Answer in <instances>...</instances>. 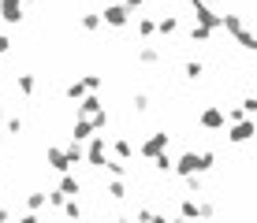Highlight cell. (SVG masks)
<instances>
[{
  "label": "cell",
  "instance_id": "1",
  "mask_svg": "<svg viewBox=\"0 0 257 223\" xmlns=\"http://www.w3.org/2000/svg\"><path fill=\"white\" fill-rule=\"evenodd\" d=\"M82 160H86V164H93V167H101L104 160H108V138H104L101 130L86 138V145H82Z\"/></svg>",
  "mask_w": 257,
  "mask_h": 223
},
{
  "label": "cell",
  "instance_id": "2",
  "mask_svg": "<svg viewBox=\"0 0 257 223\" xmlns=\"http://www.w3.org/2000/svg\"><path fill=\"white\" fill-rule=\"evenodd\" d=\"M168 141H172V134H168V130H153L146 141H138V156L142 160H153L157 153H164V149H168Z\"/></svg>",
  "mask_w": 257,
  "mask_h": 223
},
{
  "label": "cell",
  "instance_id": "3",
  "mask_svg": "<svg viewBox=\"0 0 257 223\" xmlns=\"http://www.w3.org/2000/svg\"><path fill=\"white\" fill-rule=\"evenodd\" d=\"M253 134H257V119H253V115H246V119H235V123H231V130H227V141H235V145H246Z\"/></svg>",
  "mask_w": 257,
  "mask_h": 223
},
{
  "label": "cell",
  "instance_id": "4",
  "mask_svg": "<svg viewBox=\"0 0 257 223\" xmlns=\"http://www.w3.org/2000/svg\"><path fill=\"white\" fill-rule=\"evenodd\" d=\"M198 123H201L205 130H224V127H227L224 108H220V104H205V108L198 112Z\"/></svg>",
  "mask_w": 257,
  "mask_h": 223
},
{
  "label": "cell",
  "instance_id": "5",
  "mask_svg": "<svg viewBox=\"0 0 257 223\" xmlns=\"http://www.w3.org/2000/svg\"><path fill=\"white\" fill-rule=\"evenodd\" d=\"M101 23H104V26H112V30H119V26H127V23H131V12H127L123 4H104Z\"/></svg>",
  "mask_w": 257,
  "mask_h": 223
},
{
  "label": "cell",
  "instance_id": "6",
  "mask_svg": "<svg viewBox=\"0 0 257 223\" xmlns=\"http://www.w3.org/2000/svg\"><path fill=\"white\" fill-rule=\"evenodd\" d=\"M190 12H194V23L216 30V15H220V12H212V4H205V0H190Z\"/></svg>",
  "mask_w": 257,
  "mask_h": 223
},
{
  "label": "cell",
  "instance_id": "7",
  "mask_svg": "<svg viewBox=\"0 0 257 223\" xmlns=\"http://www.w3.org/2000/svg\"><path fill=\"white\" fill-rule=\"evenodd\" d=\"M23 0H0V19H4L8 26H19L23 23Z\"/></svg>",
  "mask_w": 257,
  "mask_h": 223
},
{
  "label": "cell",
  "instance_id": "8",
  "mask_svg": "<svg viewBox=\"0 0 257 223\" xmlns=\"http://www.w3.org/2000/svg\"><path fill=\"white\" fill-rule=\"evenodd\" d=\"M198 171V153H183L179 160H172V175L175 178H183V175H194ZM201 175V171H198Z\"/></svg>",
  "mask_w": 257,
  "mask_h": 223
},
{
  "label": "cell",
  "instance_id": "9",
  "mask_svg": "<svg viewBox=\"0 0 257 223\" xmlns=\"http://www.w3.org/2000/svg\"><path fill=\"white\" fill-rule=\"evenodd\" d=\"M45 164L52 167V171H71V164H67V153H64V145H49V153H45Z\"/></svg>",
  "mask_w": 257,
  "mask_h": 223
},
{
  "label": "cell",
  "instance_id": "10",
  "mask_svg": "<svg viewBox=\"0 0 257 223\" xmlns=\"http://www.w3.org/2000/svg\"><path fill=\"white\" fill-rule=\"evenodd\" d=\"M161 60H164V49H161V45H138V64L157 67Z\"/></svg>",
  "mask_w": 257,
  "mask_h": 223
},
{
  "label": "cell",
  "instance_id": "11",
  "mask_svg": "<svg viewBox=\"0 0 257 223\" xmlns=\"http://www.w3.org/2000/svg\"><path fill=\"white\" fill-rule=\"evenodd\" d=\"M90 134H97V130H93V123H90V115H78V119L71 123V138H75V141H86Z\"/></svg>",
  "mask_w": 257,
  "mask_h": 223
},
{
  "label": "cell",
  "instance_id": "12",
  "mask_svg": "<svg viewBox=\"0 0 257 223\" xmlns=\"http://www.w3.org/2000/svg\"><path fill=\"white\" fill-rule=\"evenodd\" d=\"M64 197H78L82 193V182H78V175H71V171H64V178H60V186H56Z\"/></svg>",
  "mask_w": 257,
  "mask_h": 223
},
{
  "label": "cell",
  "instance_id": "13",
  "mask_svg": "<svg viewBox=\"0 0 257 223\" xmlns=\"http://www.w3.org/2000/svg\"><path fill=\"white\" fill-rule=\"evenodd\" d=\"M15 86H19V93H23V97H34V93H38V78H34L30 71L15 75Z\"/></svg>",
  "mask_w": 257,
  "mask_h": 223
},
{
  "label": "cell",
  "instance_id": "14",
  "mask_svg": "<svg viewBox=\"0 0 257 223\" xmlns=\"http://www.w3.org/2000/svg\"><path fill=\"white\" fill-rule=\"evenodd\" d=\"M238 26H246V23H242V15H235V12H227V15H216V30H227V34H235Z\"/></svg>",
  "mask_w": 257,
  "mask_h": 223
},
{
  "label": "cell",
  "instance_id": "15",
  "mask_svg": "<svg viewBox=\"0 0 257 223\" xmlns=\"http://www.w3.org/2000/svg\"><path fill=\"white\" fill-rule=\"evenodd\" d=\"M78 26H82V30L86 34H97V30H101V12H82V15H78Z\"/></svg>",
  "mask_w": 257,
  "mask_h": 223
},
{
  "label": "cell",
  "instance_id": "16",
  "mask_svg": "<svg viewBox=\"0 0 257 223\" xmlns=\"http://www.w3.org/2000/svg\"><path fill=\"white\" fill-rule=\"evenodd\" d=\"M183 186H187L190 197H201V193H205V178H201L198 171H194V175H183Z\"/></svg>",
  "mask_w": 257,
  "mask_h": 223
},
{
  "label": "cell",
  "instance_id": "17",
  "mask_svg": "<svg viewBox=\"0 0 257 223\" xmlns=\"http://www.w3.org/2000/svg\"><path fill=\"white\" fill-rule=\"evenodd\" d=\"M231 38L238 41V49H242V52H253V49H257V38H253L250 30H246V26H238V30L231 34Z\"/></svg>",
  "mask_w": 257,
  "mask_h": 223
},
{
  "label": "cell",
  "instance_id": "18",
  "mask_svg": "<svg viewBox=\"0 0 257 223\" xmlns=\"http://www.w3.org/2000/svg\"><path fill=\"white\" fill-rule=\"evenodd\" d=\"M157 34H164V38L179 34V19H175V15H164V19H157Z\"/></svg>",
  "mask_w": 257,
  "mask_h": 223
},
{
  "label": "cell",
  "instance_id": "19",
  "mask_svg": "<svg viewBox=\"0 0 257 223\" xmlns=\"http://www.w3.org/2000/svg\"><path fill=\"white\" fill-rule=\"evenodd\" d=\"M64 153H67V164H71V167H75V164H82V141H75V138H71L67 145H64Z\"/></svg>",
  "mask_w": 257,
  "mask_h": 223
},
{
  "label": "cell",
  "instance_id": "20",
  "mask_svg": "<svg viewBox=\"0 0 257 223\" xmlns=\"http://www.w3.org/2000/svg\"><path fill=\"white\" fill-rule=\"evenodd\" d=\"M101 167H104L108 175H116V178H123V175H127V160H119V156H116V160H104Z\"/></svg>",
  "mask_w": 257,
  "mask_h": 223
},
{
  "label": "cell",
  "instance_id": "21",
  "mask_svg": "<svg viewBox=\"0 0 257 223\" xmlns=\"http://www.w3.org/2000/svg\"><path fill=\"white\" fill-rule=\"evenodd\" d=\"M183 75H187L190 82H201V75H205V64H201V60H190V64L183 67Z\"/></svg>",
  "mask_w": 257,
  "mask_h": 223
},
{
  "label": "cell",
  "instance_id": "22",
  "mask_svg": "<svg viewBox=\"0 0 257 223\" xmlns=\"http://www.w3.org/2000/svg\"><path fill=\"white\" fill-rule=\"evenodd\" d=\"M86 93H90V89H86L82 78H75V82H71V86L64 89V97H67V101H78V97H86Z\"/></svg>",
  "mask_w": 257,
  "mask_h": 223
},
{
  "label": "cell",
  "instance_id": "23",
  "mask_svg": "<svg viewBox=\"0 0 257 223\" xmlns=\"http://www.w3.org/2000/svg\"><path fill=\"white\" fill-rule=\"evenodd\" d=\"M179 216H183V219H198V197H183Z\"/></svg>",
  "mask_w": 257,
  "mask_h": 223
},
{
  "label": "cell",
  "instance_id": "24",
  "mask_svg": "<svg viewBox=\"0 0 257 223\" xmlns=\"http://www.w3.org/2000/svg\"><path fill=\"white\" fill-rule=\"evenodd\" d=\"M41 208H45V193H41V190L26 193V212H41Z\"/></svg>",
  "mask_w": 257,
  "mask_h": 223
},
{
  "label": "cell",
  "instance_id": "25",
  "mask_svg": "<svg viewBox=\"0 0 257 223\" xmlns=\"http://www.w3.org/2000/svg\"><path fill=\"white\" fill-rule=\"evenodd\" d=\"M108 197H112V201H123V197H127V186H123V178L112 175V182H108Z\"/></svg>",
  "mask_w": 257,
  "mask_h": 223
},
{
  "label": "cell",
  "instance_id": "26",
  "mask_svg": "<svg viewBox=\"0 0 257 223\" xmlns=\"http://www.w3.org/2000/svg\"><path fill=\"white\" fill-rule=\"evenodd\" d=\"M153 34H157V19L142 15V19H138V38H153Z\"/></svg>",
  "mask_w": 257,
  "mask_h": 223
},
{
  "label": "cell",
  "instance_id": "27",
  "mask_svg": "<svg viewBox=\"0 0 257 223\" xmlns=\"http://www.w3.org/2000/svg\"><path fill=\"white\" fill-rule=\"evenodd\" d=\"M112 153H116L119 160H131V153H135V149H131L127 138H116V141H112Z\"/></svg>",
  "mask_w": 257,
  "mask_h": 223
},
{
  "label": "cell",
  "instance_id": "28",
  "mask_svg": "<svg viewBox=\"0 0 257 223\" xmlns=\"http://www.w3.org/2000/svg\"><path fill=\"white\" fill-rule=\"evenodd\" d=\"M153 167H157L161 175H168V171H172V156H168V149H164V153H157V156H153Z\"/></svg>",
  "mask_w": 257,
  "mask_h": 223
},
{
  "label": "cell",
  "instance_id": "29",
  "mask_svg": "<svg viewBox=\"0 0 257 223\" xmlns=\"http://www.w3.org/2000/svg\"><path fill=\"white\" fill-rule=\"evenodd\" d=\"M216 167V153H198V171L205 175V171H212Z\"/></svg>",
  "mask_w": 257,
  "mask_h": 223
},
{
  "label": "cell",
  "instance_id": "30",
  "mask_svg": "<svg viewBox=\"0 0 257 223\" xmlns=\"http://www.w3.org/2000/svg\"><path fill=\"white\" fill-rule=\"evenodd\" d=\"M216 30H209V26H201V23H194V30H190V41H209Z\"/></svg>",
  "mask_w": 257,
  "mask_h": 223
},
{
  "label": "cell",
  "instance_id": "31",
  "mask_svg": "<svg viewBox=\"0 0 257 223\" xmlns=\"http://www.w3.org/2000/svg\"><path fill=\"white\" fill-rule=\"evenodd\" d=\"M23 127H26V123L19 119V115H12V119H4V130H8V134H15V138H19V134H23Z\"/></svg>",
  "mask_w": 257,
  "mask_h": 223
},
{
  "label": "cell",
  "instance_id": "32",
  "mask_svg": "<svg viewBox=\"0 0 257 223\" xmlns=\"http://www.w3.org/2000/svg\"><path fill=\"white\" fill-rule=\"evenodd\" d=\"M238 108H242L246 115H257V97H253V93H246V97H242V104H238Z\"/></svg>",
  "mask_w": 257,
  "mask_h": 223
},
{
  "label": "cell",
  "instance_id": "33",
  "mask_svg": "<svg viewBox=\"0 0 257 223\" xmlns=\"http://www.w3.org/2000/svg\"><path fill=\"white\" fill-rule=\"evenodd\" d=\"M131 104H135V112H138V115H146V112H149V97H146V93H135V101H131Z\"/></svg>",
  "mask_w": 257,
  "mask_h": 223
},
{
  "label": "cell",
  "instance_id": "34",
  "mask_svg": "<svg viewBox=\"0 0 257 223\" xmlns=\"http://www.w3.org/2000/svg\"><path fill=\"white\" fill-rule=\"evenodd\" d=\"M198 216H205V219H209V216H216V204H212V201H201V197H198Z\"/></svg>",
  "mask_w": 257,
  "mask_h": 223
},
{
  "label": "cell",
  "instance_id": "35",
  "mask_svg": "<svg viewBox=\"0 0 257 223\" xmlns=\"http://www.w3.org/2000/svg\"><path fill=\"white\" fill-rule=\"evenodd\" d=\"M82 82H86V89H93V93H97V89H101V82H104V78H101V75H82Z\"/></svg>",
  "mask_w": 257,
  "mask_h": 223
},
{
  "label": "cell",
  "instance_id": "36",
  "mask_svg": "<svg viewBox=\"0 0 257 223\" xmlns=\"http://www.w3.org/2000/svg\"><path fill=\"white\" fill-rule=\"evenodd\" d=\"M119 4H123V8H127V12H138V8H142V4H146V0H119Z\"/></svg>",
  "mask_w": 257,
  "mask_h": 223
},
{
  "label": "cell",
  "instance_id": "37",
  "mask_svg": "<svg viewBox=\"0 0 257 223\" xmlns=\"http://www.w3.org/2000/svg\"><path fill=\"white\" fill-rule=\"evenodd\" d=\"M8 52H12V38H4V34H0V56H8Z\"/></svg>",
  "mask_w": 257,
  "mask_h": 223
},
{
  "label": "cell",
  "instance_id": "38",
  "mask_svg": "<svg viewBox=\"0 0 257 223\" xmlns=\"http://www.w3.org/2000/svg\"><path fill=\"white\" fill-rule=\"evenodd\" d=\"M4 219H12V212H8V208H0V223H4Z\"/></svg>",
  "mask_w": 257,
  "mask_h": 223
},
{
  "label": "cell",
  "instance_id": "39",
  "mask_svg": "<svg viewBox=\"0 0 257 223\" xmlns=\"http://www.w3.org/2000/svg\"><path fill=\"white\" fill-rule=\"evenodd\" d=\"M8 119V112H4V104H0V123H4Z\"/></svg>",
  "mask_w": 257,
  "mask_h": 223
},
{
  "label": "cell",
  "instance_id": "40",
  "mask_svg": "<svg viewBox=\"0 0 257 223\" xmlns=\"http://www.w3.org/2000/svg\"><path fill=\"white\" fill-rule=\"evenodd\" d=\"M23 4H34V0H23Z\"/></svg>",
  "mask_w": 257,
  "mask_h": 223
},
{
  "label": "cell",
  "instance_id": "41",
  "mask_svg": "<svg viewBox=\"0 0 257 223\" xmlns=\"http://www.w3.org/2000/svg\"><path fill=\"white\" fill-rule=\"evenodd\" d=\"M0 134H4V127H0Z\"/></svg>",
  "mask_w": 257,
  "mask_h": 223
}]
</instances>
